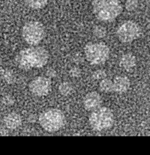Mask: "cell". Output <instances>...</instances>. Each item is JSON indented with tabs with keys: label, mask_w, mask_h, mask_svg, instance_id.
<instances>
[{
	"label": "cell",
	"mask_w": 150,
	"mask_h": 155,
	"mask_svg": "<svg viewBox=\"0 0 150 155\" xmlns=\"http://www.w3.org/2000/svg\"><path fill=\"white\" fill-rule=\"evenodd\" d=\"M106 77V73L105 70L99 69L95 70L92 74V78L94 80H102Z\"/></svg>",
	"instance_id": "cell-19"
},
{
	"label": "cell",
	"mask_w": 150,
	"mask_h": 155,
	"mask_svg": "<svg viewBox=\"0 0 150 155\" xmlns=\"http://www.w3.org/2000/svg\"><path fill=\"white\" fill-rule=\"evenodd\" d=\"M69 74L71 77L74 78H79L81 75V70L77 67H73L70 70Z\"/></svg>",
	"instance_id": "cell-21"
},
{
	"label": "cell",
	"mask_w": 150,
	"mask_h": 155,
	"mask_svg": "<svg viewBox=\"0 0 150 155\" xmlns=\"http://www.w3.org/2000/svg\"><path fill=\"white\" fill-rule=\"evenodd\" d=\"M39 122L44 130L50 133H54L64 126L65 117L60 110L51 108L41 114L39 117Z\"/></svg>",
	"instance_id": "cell-3"
},
{
	"label": "cell",
	"mask_w": 150,
	"mask_h": 155,
	"mask_svg": "<svg viewBox=\"0 0 150 155\" xmlns=\"http://www.w3.org/2000/svg\"><path fill=\"white\" fill-rule=\"evenodd\" d=\"M114 121L112 111L106 107H99L93 110L89 116V124L91 127L98 131L110 128L113 125Z\"/></svg>",
	"instance_id": "cell-4"
},
{
	"label": "cell",
	"mask_w": 150,
	"mask_h": 155,
	"mask_svg": "<svg viewBox=\"0 0 150 155\" xmlns=\"http://www.w3.org/2000/svg\"><path fill=\"white\" fill-rule=\"evenodd\" d=\"M2 102L6 106H11L15 103L14 97L9 94H6L2 97Z\"/></svg>",
	"instance_id": "cell-20"
},
{
	"label": "cell",
	"mask_w": 150,
	"mask_h": 155,
	"mask_svg": "<svg viewBox=\"0 0 150 155\" xmlns=\"http://www.w3.org/2000/svg\"><path fill=\"white\" fill-rule=\"evenodd\" d=\"M56 75H57V73H56V70L53 68H50L48 69L46 71V76L50 79L56 78Z\"/></svg>",
	"instance_id": "cell-22"
},
{
	"label": "cell",
	"mask_w": 150,
	"mask_h": 155,
	"mask_svg": "<svg viewBox=\"0 0 150 155\" xmlns=\"http://www.w3.org/2000/svg\"><path fill=\"white\" fill-rule=\"evenodd\" d=\"M49 54L45 48L31 45L19 51L16 55L15 61L19 68L29 70L43 67L47 64Z\"/></svg>",
	"instance_id": "cell-1"
},
{
	"label": "cell",
	"mask_w": 150,
	"mask_h": 155,
	"mask_svg": "<svg viewBox=\"0 0 150 155\" xmlns=\"http://www.w3.org/2000/svg\"><path fill=\"white\" fill-rule=\"evenodd\" d=\"M2 76L4 81L8 84H13L15 81V76L13 72L8 69L2 70Z\"/></svg>",
	"instance_id": "cell-16"
},
{
	"label": "cell",
	"mask_w": 150,
	"mask_h": 155,
	"mask_svg": "<svg viewBox=\"0 0 150 155\" xmlns=\"http://www.w3.org/2000/svg\"><path fill=\"white\" fill-rule=\"evenodd\" d=\"M119 40L123 43H129L139 38L141 30L139 25L134 21H127L122 23L117 30Z\"/></svg>",
	"instance_id": "cell-7"
},
{
	"label": "cell",
	"mask_w": 150,
	"mask_h": 155,
	"mask_svg": "<svg viewBox=\"0 0 150 155\" xmlns=\"http://www.w3.org/2000/svg\"><path fill=\"white\" fill-rule=\"evenodd\" d=\"M93 12L96 18L100 21H113L122 13L123 8L119 0H94Z\"/></svg>",
	"instance_id": "cell-2"
},
{
	"label": "cell",
	"mask_w": 150,
	"mask_h": 155,
	"mask_svg": "<svg viewBox=\"0 0 150 155\" xmlns=\"http://www.w3.org/2000/svg\"><path fill=\"white\" fill-rule=\"evenodd\" d=\"M93 35L97 38H103L106 35V28L102 25H96L93 30Z\"/></svg>",
	"instance_id": "cell-17"
},
{
	"label": "cell",
	"mask_w": 150,
	"mask_h": 155,
	"mask_svg": "<svg viewBox=\"0 0 150 155\" xmlns=\"http://www.w3.org/2000/svg\"><path fill=\"white\" fill-rule=\"evenodd\" d=\"M58 90L61 95L69 96L73 93V86L68 82H63L59 85Z\"/></svg>",
	"instance_id": "cell-14"
},
{
	"label": "cell",
	"mask_w": 150,
	"mask_h": 155,
	"mask_svg": "<svg viewBox=\"0 0 150 155\" xmlns=\"http://www.w3.org/2000/svg\"><path fill=\"white\" fill-rule=\"evenodd\" d=\"M139 5L138 0H126L125 3V8L129 12H132L137 9Z\"/></svg>",
	"instance_id": "cell-18"
},
{
	"label": "cell",
	"mask_w": 150,
	"mask_h": 155,
	"mask_svg": "<svg viewBox=\"0 0 150 155\" xmlns=\"http://www.w3.org/2000/svg\"><path fill=\"white\" fill-rule=\"evenodd\" d=\"M100 90L104 93H110L113 91L112 81L109 79L104 78L99 83Z\"/></svg>",
	"instance_id": "cell-15"
},
{
	"label": "cell",
	"mask_w": 150,
	"mask_h": 155,
	"mask_svg": "<svg viewBox=\"0 0 150 155\" xmlns=\"http://www.w3.org/2000/svg\"><path fill=\"white\" fill-rule=\"evenodd\" d=\"M28 88L33 95L38 97L45 96L51 91V81L47 76H37L30 81Z\"/></svg>",
	"instance_id": "cell-8"
},
{
	"label": "cell",
	"mask_w": 150,
	"mask_h": 155,
	"mask_svg": "<svg viewBox=\"0 0 150 155\" xmlns=\"http://www.w3.org/2000/svg\"><path fill=\"white\" fill-rule=\"evenodd\" d=\"M4 123L8 129L15 130L21 125L22 118L18 113L11 112L5 116L4 117Z\"/></svg>",
	"instance_id": "cell-11"
},
{
	"label": "cell",
	"mask_w": 150,
	"mask_h": 155,
	"mask_svg": "<svg viewBox=\"0 0 150 155\" xmlns=\"http://www.w3.org/2000/svg\"><path fill=\"white\" fill-rule=\"evenodd\" d=\"M136 58L132 53H128L122 55L119 61L120 66L125 70H130L136 65Z\"/></svg>",
	"instance_id": "cell-12"
},
{
	"label": "cell",
	"mask_w": 150,
	"mask_h": 155,
	"mask_svg": "<svg viewBox=\"0 0 150 155\" xmlns=\"http://www.w3.org/2000/svg\"><path fill=\"white\" fill-rule=\"evenodd\" d=\"M87 61L92 65H101L105 63L109 56V48L103 42L88 43L84 48Z\"/></svg>",
	"instance_id": "cell-5"
},
{
	"label": "cell",
	"mask_w": 150,
	"mask_h": 155,
	"mask_svg": "<svg viewBox=\"0 0 150 155\" xmlns=\"http://www.w3.org/2000/svg\"><path fill=\"white\" fill-rule=\"evenodd\" d=\"M21 33L25 42L30 45H37L44 38L45 30L41 22L31 21L24 25Z\"/></svg>",
	"instance_id": "cell-6"
},
{
	"label": "cell",
	"mask_w": 150,
	"mask_h": 155,
	"mask_svg": "<svg viewBox=\"0 0 150 155\" xmlns=\"http://www.w3.org/2000/svg\"><path fill=\"white\" fill-rule=\"evenodd\" d=\"M48 0H25V4L34 10L41 9L46 6Z\"/></svg>",
	"instance_id": "cell-13"
},
{
	"label": "cell",
	"mask_w": 150,
	"mask_h": 155,
	"mask_svg": "<svg viewBox=\"0 0 150 155\" xmlns=\"http://www.w3.org/2000/svg\"><path fill=\"white\" fill-rule=\"evenodd\" d=\"M113 91L118 94L126 93L129 88L130 81L125 76H117L112 81Z\"/></svg>",
	"instance_id": "cell-10"
},
{
	"label": "cell",
	"mask_w": 150,
	"mask_h": 155,
	"mask_svg": "<svg viewBox=\"0 0 150 155\" xmlns=\"http://www.w3.org/2000/svg\"><path fill=\"white\" fill-rule=\"evenodd\" d=\"M28 120L30 122H36V117L34 115H30L28 117Z\"/></svg>",
	"instance_id": "cell-23"
},
{
	"label": "cell",
	"mask_w": 150,
	"mask_h": 155,
	"mask_svg": "<svg viewBox=\"0 0 150 155\" xmlns=\"http://www.w3.org/2000/svg\"><path fill=\"white\" fill-rule=\"evenodd\" d=\"M102 103V98L96 91L87 93L83 99V107L88 111H93L99 108Z\"/></svg>",
	"instance_id": "cell-9"
}]
</instances>
